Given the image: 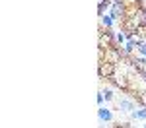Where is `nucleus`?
I'll return each instance as SVG.
<instances>
[{
    "instance_id": "f257e3e1",
    "label": "nucleus",
    "mask_w": 146,
    "mask_h": 128,
    "mask_svg": "<svg viewBox=\"0 0 146 128\" xmlns=\"http://www.w3.org/2000/svg\"><path fill=\"white\" fill-rule=\"evenodd\" d=\"M115 74H117V64L107 62V60H100L98 62V76H100V80H111Z\"/></svg>"
},
{
    "instance_id": "f03ea898",
    "label": "nucleus",
    "mask_w": 146,
    "mask_h": 128,
    "mask_svg": "<svg viewBox=\"0 0 146 128\" xmlns=\"http://www.w3.org/2000/svg\"><path fill=\"white\" fill-rule=\"evenodd\" d=\"M127 10H129V8H127V4H125L123 0H121V2H113L111 4V14H109V16L113 18V22H117V20L123 22L125 18H127Z\"/></svg>"
},
{
    "instance_id": "7ed1b4c3",
    "label": "nucleus",
    "mask_w": 146,
    "mask_h": 128,
    "mask_svg": "<svg viewBox=\"0 0 146 128\" xmlns=\"http://www.w3.org/2000/svg\"><path fill=\"white\" fill-rule=\"evenodd\" d=\"M140 23H142L140 18H125L123 23H121V29H123L125 33H136V29H138Z\"/></svg>"
},
{
    "instance_id": "20e7f679",
    "label": "nucleus",
    "mask_w": 146,
    "mask_h": 128,
    "mask_svg": "<svg viewBox=\"0 0 146 128\" xmlns=\"http://www.w3.org/2000/svg\"><path fill=\"white\" fill-rule=\"evenodd\" d=\"M115 45V35L111 33V29H107L103 33V29H100V49H107V47Z\"/></svg>"
},
{
    "instance_id": "39448f33",
    "label": "nucleus",
    "mask_w": 146,
    "mask_h": 128,
    "mask_svg": "<svg viewBox=\"0 0 146 128\" xmlns=\"http://www.w3.org/2000/svg\"><path fill=\"white\" fill-rule=\"evenodd\" d=\"M98 116H100V120H103V122H111L113 120V115L109 109H105V107H100V111H98Z\"/></svg>"
},
{
    "instance_id": "423d86ee",
    "label": "nucleus",
    "mask_w": 146,
    "mask_h": 128,
    "mask_svg": "<svg viewBox=\"0 0 146 128\" xmlns=\"http://www.w3.org/2000/svg\"><path fill=\"white\" fill-rule=\"evenodd\" d=\"M119 109H121V113H129V111H133V101H119Z\"/></svg>"
},
{
    "instance_id": "0eeeda50",
    "label": "nucleus",
    "mask_w": 146,
    "mask_h": 128,
    "mask_svg": "<svg viewBox=\"0 0 146 128\" xmlns=\"http://www.w3.org/2000/svg\"><path fill=\"white\" fill-rule=\"evenodd\" d=\"M111 4H113V2H109V0H100V6H98V14H100V18L103 16V12L107 10Z\"/></svg>"
},
{
    "instance_id": "6e6552de",
    "label": "nucleus",
    "mask_w": 146,
    "mask_h": 128,
    "mask_svg": "<svg viewBox=\"0 0 146 128\" xmlns=\"http://www.w3.org/2000/svg\"><path fill=\"white\" fill-rule=\"evenodd\" d=\"M101 27H105V29H111L113 27V18L111 16H101Z\"/></svg>"
},
{
    "instance_id": "1a4fd4ad",
    "label": "nucleus",
    "mask_w": 146,
    "mask_h": 128,
    "mask_svg": "<svg viewBox=\"0 0 146 128\" xmlns=\"http://www.w3.org/2000/svg\"><path fill=\"white\" fill-rule=\"evenodd\" d=\"M115 35V45L117 47H121V43H125V41H127V33H121V31H119V33H113Z\"/></svg>"
},
{
    "instance_id": "9d476101",
    "label": "nucleus",
    "mask_w": 146,
    "mask_h": 128,
    "mask_svg": "<svg viewBox=\"0 0 146 128\" xmlns=\"http://www.w3.org/2000/svg\"><path fill=\"white\" fill-rule=\"evenodd\" d=\"M131 116H133V118H146V107L138 109V111H133V113H131Z\"/></svg>"
},
{
    "instance_id": "9b49d317",
    "label": "nucleus",
    "mask_w": 146,
    "mask_h": 128,
    "mask_svg": "<svg viewBox=\"0 0 146 128\" xmlns=\"http://www.w3.org/2000/svg\"><path fill=\"white\" fill-rule=\"evenodd\" d=\"M135 99H136V103H140L142 107H146V89H142V91L138 93Z\"/></svg>"
},
{
    "instance_id": "f8f14e48",
    "label": "nucleus",
    "mask_w": 146,
    "mask_h": 128,
    "mask_svg": "<svg viewBox=\"0 0 146 128\" xmlns=\"http://www.w3.org/2000/svg\"><path fill=\"white\" fill-rule=\"evenodd\" d=\"M136 33L140 35L142 39H146V23H140V25H138V29H136Z\"/></svg>"
},
{
    "instance_id": "ddd939ff",
    "label": "nucleus",
    "mask_w": 146,
    "mask_h": 128,
    "mask_svg": "<svg viewBox=\"0 0 146 128\" xmlns=\"http://www.w3.org/2000/svg\"><path fill=\"white\" fill-rule=\"evenodd\" d=\"M136 49H138V53H140L142 56H146V41H142V43L136 47Z\"/></svg>"
},
{
    "instance_id": "4468645a",
    "label": "nucleus",
    "mask_w": 146,
    "mask_h": 128,
    "mask_svg": "<svg viewBox=\"0 0 146 128\" xmlns=\"http://www.w3.org/2000/svg\"><path fill=\"white\" fill-rule=\"evenodd\" d=\"M101 93H103L105 101H111V99H113V91H111V89H105V91H101Z\"/></svg>"
},
{
    "instance_id": "2eb2a0df",
    "label": "nucleus",
    "mask_w": 146,
    "mask_h": 128,
    "mask_svg": "<svg viewBox=\"0 0 146 128\" xmlns=\"http://www.w3.org/2000/svg\"><path fill=\"white\" fill-rule=\"evenodd\" d=\"M98 103H100V105L103 103V93H101V91H100V95H98Z\"/></svg>"
},
{
    "instance_id": "dca6fc26",
    "label": "nucleus",
    "mask_w": 146,
    "mask_h": 128,
    "mask_svg": "<svg viewBox=\"0 0 146 128\" xmlns=\"http://www.w3.org/2000/svg\"><path fill=\"white\" fill-rule=\"evenodd\" d=\"M142 80H144V83H146V74H144V76H142Z\"/></svg>"
},
{
    "instance_id": "f3484780",
    "label": "nucleus",
    "mask_w": 146,
    "mask_h": 128,
    "mask_svg": "<svg viewBox=\"0 0 146 128\" xmlns=\"http://www.w3.org/2000/svg\"><path fill=\"white\" fill-rule=\"evenodd\" d=\"M142 128H146V124H144V126H142Z\"/></svg>"
}]
</instances>
